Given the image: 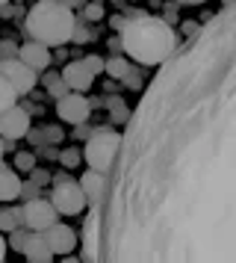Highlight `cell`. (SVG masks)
Segmentation results:
<instances>
[{"instance_id": "1", "label": "cell", "mask_w": 236, "mask_h": 263, "mask_svg": "<svg viewBox=\"0 0 236 263\" xmlns=\"http://www.w3.org/2000/svg\"><path fill=\"white\" fill-rule=\"evenodd\" d=\"M109 168L94 260L236 263L233 3L160 62Z\"/></svg>"}, {"instance_id": "2", "label": "cell", "mask_w": 236, "mask_h": 263, "mask_svg": "<svg viewBox=\"0 0 236 263\" xmlns=\"http://www.w3.org/2000/svg\"><path fill=\"white\" fill-rule=\"evenodd\" d=\"M121 48H124V53L133 62H139L142 68L160 65L177 48V33L171 24H165L163 18L136 12L127 24L121 27Z\"/></svg>"}, {"instance_id": "3", "label": "cell", "mask_w": 236, "mask_h": 263, "mask_svg": "<svg viewBox=\"0 0 236 263\" xmlns=\"http://www.w3.org/2000/svg\"><path fill=\"white\" fill-rule=\"evenodd\" d=\"M77 15L71 12L65 3L56 0H38L33 9L27 12V33L33 42H42L47 48H62L71 42Z\"/></svg>"}, {"instance_id": "4", "label": "cell", "mask_w": 236, "mask_h": 263, "mask_svg": "<svg viewBox=\"0 0 236 263\" xmlns=\"http://www.w3.org/2000/svg\"><path fill=\"white\" fill-rule=\"evenodd\" d=\"M118 142H121V136H118V130H112V127H101V130L89 133L86 148H83L86 166L94 168V172H109L112 160H115Z\"/></svg>"}, {"instance_id": "5", "label": "cell", "mask_w": 236, "mask_h": 263, "mask_svg": "<svg viewBox=\"0 0 236 263\" xmlns=\"http://www.w3.org/2000/svg\"><path fill=\"white\" fill-rule=\"evenodd\" d=\"M50 204L56 207V213H65V216H77L86 210V195H83L80 183L71 178H56V183H53V192H50Z\"/></svg>"}, {"instance_id": "6", "label": "cell", "mask_w": 236, "mask_h": 263, "mask_svg": "<svg viewBox=\"0 0 236 263\" xmlns=\"http://www.w3.org/2000/svg\"><path fill=\"white\" fill-rule=\"evenodd\" d=\"M59 222L56 207L47 198H27V204L21 207V225L30 231H45L47 225Z\"/></svg>"}, {"instance_id": "7", "label": "cell", "mask_w": 236, "mask_h": 263, "mask_svg": "<svg viewBox=\"0 0 236 263\" xmlns=\"http://www.w3.org/2000/svg\"><path fill=\"white\" fill-rule=\"evenodd\" d=\"M92 112V101L83 92H65L62 98H56V116L68 124H83Z\"/></svg>"}, {"instance_id": "8", "label": "cell", "mask_w": 236, "mask_h": 263, "mask_svg": "<svg viewBox=\"0 0 236 263\" xmlns=\"http://www.w3.org/2000/svg\"><path fill=\"white\" fill-rule=\"evenodd\" d=\"M0 71L6 74V80H9L12 89L18 92V98L30 95V92L35 89V83H38L35 71L30 68V65H24L21 60H0Z\"/></svg>"}, {"instance_id": "9", "label": "cell", "mask_w": 236, "mask_h": 263, "mask_svg": "<svg viewBox=\"0 0 236 263\" xmlns=\"http://www.w3.org/2000/svg\"><path fill=\"white\" fill-rule=\"evenodd\" d=\"M27 130H30V112L24 107L12 104L9 109L0 112V136H3V139L15 142V139L27 136Z\"/></svg>"}, {"instance_id": "10", "label": "cell", "mask_w": 236, "mask_h": 263, "mask_svg": "<svg viewBox=\"0 0 236 263\" xmlns=\"http://www.w3.org/2000/svg\"><path fill=\"white\" fill-rule=\"evenodd\" d=\"M42 237H45V242L50 246L53 254H71V251L77 249V234L71 231V225H62V222L47 225L42 231Z\"/></svg>"}, {"instance_id": "11", "label": "cell", "mask_w": 236, "mask_h": 263, "mask_svg": "<svg viewBox=\"0 0 236 263\" xmlns=\"http://www.w3.org/2000/svg\"><path fill=\"white\" fill-rule=\"evenodd\" d=\"M59 77H62V83L68 86V92H86V89H92V83H94V74L83 65V60L68 62Z\"/></svg>"}, {"instance_id": "12", "label": "cell", "mask_w": 236, "mask_h": 263, "mask_svg": "<svg viewBox=\"0 0 236 263\" xmlns=\"http://www.w3.org/2000/svg\"><path fill=\"white\" fill-rule=\"evenodd\" d=\"M18 60L24 65H30L33 71H45L47 65H50V48L30 39V42H24L21 48H18Z\"/></svg>"}, {"instance_id": "13", "label": "cell", "mask_w": 236, "mask_h": 263, "mask_svg": "<svg viewBox=\"0 0 236 263\" xmlns=\"http://www.w3.org/2000/svg\"><path fill=\"white\" fill-rule=\"evenodd\" d=\"M15 198H21V178L12 166L0 163V201H15Z\"/></svg>"}, {"instance_id": "14", "label": "cell", "mask_w": 236, "mask_h": 263, "mask_svg": "<svg viewBox=\"0 0 236 263\" xmlns=\"http://www.w3.org/2000/svg\"><path fill=\"white\" fill-rule=\"evenodd\" d=\"M24 257H27V260H33V263H47V260H53V251H50V246L45 242L42 231H30V239H27Z\"/></svg>"}, {"instance_id": "15", "label": "cell", "mask_w": 236, "mask_h": 263, "mask_svg": "<svg viewBox=\"0 0 236 263\" xmlns=\"http://www.w3.org/2000/svg\"><path fill=\"white\" fill-rule=\"evenodd\" d=\"M104 180H106V172H94V168H89V172L77 180L89 204H94L97 198H101V192H104Z\"/></svg>"}, {"instance_id": "16", "label": "cell", "mask_w": 236, "mask_h": 263, "mask_svg": "<svg viewBox=\"0 0 236 263\" xmlns=\"http://www.w3.org/2000/svg\"><path fill=\"white\" fill-rule=\"evenodd\" d=\"M12 104H18V92L12 89V83L6 80V74L0 71V112L9 109Z\"/></svg>"}, {"instance_id": "17", "label": "cell", "mask_w": 236, "mask_h": 263, "mask_svg": "<svg viewBox=\"0 0 236 263\" xmlns=\"http://www.w3.org/2000/svg\"><path fill=\"white\" fill-rule=\"evenodd\" d=\"M21 225V207H9V210H0V234H9L12 228Z\"/></svg>"}, {"instance_id": "18", "label": "cell", "mask_w": 236, "mask_h": 263, "mask_svg": "<svg viewBox=\"0 0 236 263\" xmlns=\"http://www.w3.org/2000/svg\"><path fill=\"white\" fill-rule=\"evenodd\" d=\"M104 71L109 74V77H115V80H124V74L130 71V62L124 60V57H112L109 62H104Z\"/></svg>"}, {"instance_id": "19", "label": "cell", "mask_w": 236, "mask_h": 263, "mask_svg": "<svg viewBox=\"0 0 236 263\" xmlns=\"http://www.w3.org/2000/svg\"><path fill=\"white\" fill-rule=\"evenodd\" d=\"M27 239H30V228L24 231V228L18 225V228H12V231H9V242H6V246L24 254V249H27Z\"/></svg>"}, {"instance_id": "20", "label": "cell", "mask_w": 236, "mask_h": 263, "mask_svg": "<svg viewBox=\"0 0 236 263\" xmlns=\"http://www.w3.org/2000/svg\"><path fill=\"white\" fill-rule=\"evenodd\" d=\"M45 83H47V92H50L53 98H62L65 92H68V86L62 83V77H59V74H50V71H47Z\"/></svg>"}, {"instance_id": "21", "label": "cell", "mask_w": 236, "mask_h": 263, "mask_svg": "<svg viewBox=\"0 0 236 263\" xmlns=\"http://www.w3.org/2000/svg\"><path fill=\"white\" fill-rule=\"evenodd\" d=\"M83 9V18H86V21H101V18H104V3H101V0H94V3H86V6H80Z\"/></svg>"}, {"instance_id": "22", "label": "cell", "mask_w": 236, "mask_h": 263, "mask_svg": "<svg viewBox=\"0 0 236 263\" xmlns=\"http://www.w3.org/2000/svg\"><path fill=\"white\" fill-rule=\"evenodd\" d=\"M89 39H92V33H89V27L83 24L80 18H77V21H74V30H71V42H77V45H86Z\"/></svg>"}, {"instance_id": "23", "label": "cell", "mask_w": 236, "mask_h": 263, "mask_svg": "<svg viewBox=\"0 0 236 263\" xmlns=\"http://www.w3.org/2000/svg\"><path fill=\"white\" fill-rule=\"evenodd\" d=\"M80 160H83V154L77 151V148H68V151H62V154H59V163H62L65 168L80 166Z\"/></svg>"}, {"instance_id": "24", "label": "cell", "mask_w": 236, "mask_h": 263, "mask_svg": "<svg viewBox=\"0 0 236 263\" xmlns=\"http://www.w3.org/2000/svg\"><path fill=\"white\" fill-rule=\"evenodd\" d=\"M35 166V157L30 154V151H18V157H15V168H21V172H33Z\"/></svg>"}, {"instance_id": "25", "label": "cell", "mask_w": 236, "mask_h": 263, "mask_svg": "<svg viewBox=\"0 0 236 263\" xmlns=\"http://www.w3.org/2000/svg\"><path fill=\"white\" fill-rule=\"evenodd\" d=\"M106 104H109V112H112V119H127L130 112H127V107H124V101H121V98H109V101H106Z\"/></svg>"}, {"instance_id": "26", "label": "cell", "mask_w": 236, "mask_h": 263, "mask_svg": "<svg viewBox=\"0 0 236 263\" xmlns=\"http://www.w3.org/2000/svg\"><path fill=\"white\" fill-rule=\"evenodd\" d=\"M83 65H86V68L94 74V77L104 71V60H101V57H94V53H92V57H86V60H83Z\"/></svg>"}, {"instance_id": "27", "label": "cell", "mask_w": 236, "mask_h": 263, "mask_svg": "<svg viewBox=\"0 0 236 263\" xmlns=\"http://www.w3.org/2000/svg\"><path fill=\"white\" fill-rule=\"evenodd\" d=\"M35 192H38V183H21V195H27V198H35Z\"/></svg>"}, {"instance_id": "28", "label": "cell", "mask_w": 236, "mask_h": 263, "mask_svg": "<svg viewBox=\"0 0 236 263\" xmlns=\"http://www.w3.org/2000/svg\"><path fill=\"white\" fill-rule=\"evenodd\" d=\"M33 180H35V183H47V180H50V175H47V172H38V168L33 166Z\"/></svg>"}, {"instance_id": "29", "label": "cell", "mask_w": 236, "mask_h": 263, "mask_svg": "<svg viewBox=\"0 0 236 263\" xmlns=\"http://www.w3.org/2000/svg\"><path fill=\"white\" fill-rule=\"evenodd\" d=\"M195 30H198V24H195V21H186V24H180V33H186V36H192Z\"/></svg>"}, {"instance_id": "30", "label": "cell", "mask_w": 236, "mask_h": 263, "mask_svg": "<svg viewBox=\"0 0 236 263\" xmlns=\"http://www.w3.org/2000/svg\"><path fill=\"white\" fill-rule=\"evenodd\" d=\"M56 3H65L68 9H80L83 6V0H56Z\"/></svg>"}, {"instance_id": "31", "label": "cell", "mask_w": 236, "mask_h": 263, "mask_svg": "<svg viewBox=\"0 0 236 263\" xmlns=\"http://www.w3.org/2000/svg\"><path fill=\"white\" fill-rule=\"evenodd\" d=\"M109 24H112V30H121V27L127 24V21H124V18H118V15H115V18H112V21H109Z\"/></svg>"}, {"instance_id": "32", "label": "cell", "mask_w": 236, "mask_h": 263, "mask_svg": "<svg viewBox=\"0 0 236 263\" xmlns=\"http://www.w3.org/2000/svg\"><path fill=\"white\" fill-rule=\"evenodd\" d=\"M6 249H9V246H6V239H3V234H0V260L6 257Z\"/></svg>"}, {"instance_id": "33", "label": "cell", "mask_w": 236, "mask_h": 263, "mask_svg": "<svg viewBox=\"0 0 236 263\" xmlns=\"http://www.w3.org/2000/svg\"><path fill=\"white\" fill-rule=\"evenodd\" d=\"M177 3H189V6H201V3H207V0H177Z\"/></svg>"}, {"instance_id": "34", "label": "cell", "mask_w": 236, "mask_h": 263, "mask_svg": "<svg viewBox=\"0 0 236 263\" xmlns=\"http://www.w3.org/2000/svg\"><path fill=\"white\" fill-rule=\"evenodd\" d=\"M0 157H3V136H0Z\"/></svg>"}, {"instance_id": "35", "label": "cell", "mask_w": 236, "mask_h": 263, "mask_svg": "<svg viewBox=\"0 0 236 263\" xmlns=\"http://www.w3.org/2000/svg\"><path fill=\"white\" fill-rule=\"evenodd\" d=\"M6 3H9V0H0V6H6Z\"/></svg>"}]
</instances>
